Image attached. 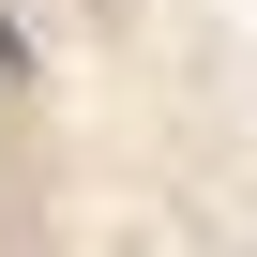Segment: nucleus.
I'll return each instance as SVG.
<instances>
[{
  "instance_id": "1",
  "label": "nucleus",
  "mask_w": 257,
  "mask_h": 257,
  "mask_svg": "<svg viewBox=\"0 0 257 257\" xmlns=\"http://www.w3.org/2000/svg\"><path fill=\"white\" fill-rule=\"evenodd\" d=\"M16 76H31V31H16V16H0V91H16Z\"/></svg>"
}]
</instances>
